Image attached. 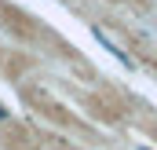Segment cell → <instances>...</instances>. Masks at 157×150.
<instances>
[{"label":"cell","instance_id":"3","mask_svg":"<svg viewBox=\"0 0 157 150\" xmlns=\"http://www.w3.org/2000/svg\"><path fill=\"white\" fill-rule=\"evenodd\" d=\"M143 150H154V147H143Z\"/></svg>","mask_w":157,"mask_h":150},{"label":"cell","instance_id":"2","mask_svg":"<svg viewBox=\"0 0 157 150\" xmlns=\"http://www.w3.org/2000/svg\"><path fill=\"white\" fill-rule=\"evenodd\" d=\"M0 121H7V110H4V106H0Z\"/></svg>","mask_w":157,"mask_h":150},{"label":"cell","instance_id":"1","mask_svg":"<svg viewBox=\"0 0 157 150\" xmlns=\"http://www.w3.org/2000/svg\"><path fill=\"white\" fill-rule=\"evenodd\" d=\"M95 37H99V44H102V48H106L110 55H117V59L124 62V66H132V59H128V55H124V51H121V48H117V44H113L110 37H106V33H99V30H95Z\"/></svg>","mask_w":157,"mask_h":150}]
</instances>
